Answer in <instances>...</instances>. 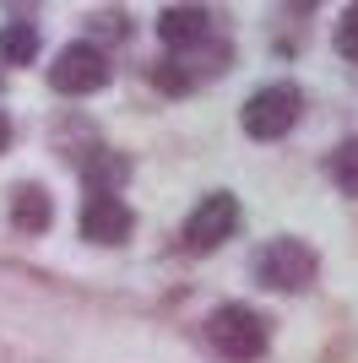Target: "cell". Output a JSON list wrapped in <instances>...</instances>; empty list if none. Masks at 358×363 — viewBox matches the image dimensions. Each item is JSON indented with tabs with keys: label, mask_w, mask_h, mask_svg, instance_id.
Masks as SVG:
<instances>
[{
	"label": "cell",
	"mask_w": 358,
	"mask_h": 363,
	"mask_svg": "<svg viewBox=\"0 0 358 363\" xmlns=\"http://www.w3.org/2000/svg\"><path fill=\"white\" fill-rule=\"evenodd\" d=\"M207 336H212V347L223 352V358L234 363H255L261 352H266V320L255 315V309H244V303H223V309H212L207 320Z\"/></svg>",
	"instance_id": "1"
},
{
	"label": "cell",
	"mask_w": 358,
	"mask_h": 363,
	"mask_svg": "<svg viewBox=\"0 0 358 363\" xmlns=\"http://www.w3.org/2000/svg\"><path fill=\"white\" fill-rule=\"evenodd\" d=\"M315 250L310 244H298V239H271L266 250H261V260H255V277L266 282V288L277 293H298V288H310L315 282Z\"/></svg>",
	"instance_id": "3"
},
{
	"label": "cell",
	"mask_w": 358,
	"mask_h": 363,
	"mask_svg": "<svg viewBox=\"0 0 358 363\" xmlns=\"http://www.w3.org/2000/svg\"><path fill=\"white\" fill-rule=\"evenodd\" d=\"M49 87L55 92H71V98H87V92L109 87V60L104 49L92 44H65L55 55V65H49Z\"/></svg>",
	"instance_id": "4"
},
{
	"label": "cell",
	"mask_w": 358,
	"mask_h": 363,
	"mask_svg": "<svg viewBox=\"0 0 358 363\" xmlns=\"http://www.w3.org/2000/svg\"><path fill=\"white\" fill-rule=\"evenodd\" d=\"M11 147V120H6V114H0V152Z\"/></svg>",
	"instance_id": "13"
},
{
	"label": "cell",
	"mask_w": 358,
	"mask_h": 363,
	"mask_svg": "<svg viewBox=\"0 0 358 363\" xmlns=\"http://www.w3.org/2000/svg\"><path fill=\"white\" fill-rule=\"evenodd\" d=\"M331 179L342 184L347 196H358V136L347 141V147L337 152V157H331Z\"/></svg>",
	"instance_id": "11"
},
{
	"label": "cell",
	"mask_w": 358,
	"mask_h": 363,
	"mask_svg": "<svg viewBox=\"0 0 358 363\" xmlns=\"http://www.w3.org/2000/svg\"><path fill=\"white\" fill-rule=\"evenodd\" d=\"M298 104H304V98H298L293 82H271V87H261L250 104H244V114H239V120H244V136H255V141L288 136V130L298 125Z\"/></svg>",
	"instance_id": "2"
},
{
	"label": "cell",
	"mask_w": 358,
	"mask_h": 363,
	"mask_svg": "<svg viewBox=\"0 0 358 363\" xmlns=\"http://www.w3.org/2000/svg\"><path fill=\"white\" fill-rule=\"evenodd\" d=\"M337 49H342L347 60H358V0L342 11V22H337Z\"/></svg>",
	"instance_id": "12"
},
{
	"label": "cell",
	"mask_w": 358,
	"mask_h": 363,
	"mask_svg": "<svg viewBox=\"0 0 358 363\" xmlns=\"http://www.w3.org/2000/svg\"><path fill=\"white\" fill-rule=\"evenodd\" d=\"M234 228H239V201L228 196V190H217V196H201V206L190 212V223H185V244L207 255V250H217Z\"/></svg>",
	"instance_id": "5"
},
{
	"label": "cell",
	"mask_w": 358,
	"mask_h": 363,
	"mask_svg": "<svg viewBox=\"0 0 358 363\" xmlns=\"http://www.w3.org/2000/svg\"><path fill=\"white\" fill-rule=\"evenodd\" d=\"M131 228H136V217L119 196H92L82 206V239L87 244H125Z\"/></svg>",
	"instance_id": "6"
},
{
	"label": "cell",
	"mask_w": 358,
	"mask_h": 363,
	"mask_svg": "<svg viewBox=\"0 0 358 363\" xmlns=\"http://www.w3.org/2000/svg\"><path fill=\"white\" fill-rule=\"evenodd\" d=\"M49 217H55V206H49L44 184H16L11 190V223L22 228V233H44Z\"/></svg>",
	"instance_id": "8"
},
{
	"label": "cell",
	"mask_w": 358,
	"mask_h": 363,
	"mask_svg": "<svg viewBox=\"0 0 358 363\" xmlns=\"http://www.w3.org/2000/svg\"><path fill=\"white\" fill-rule=\"evenodd\" d=\"M38 55V28H33L28 16H16L0 28V65H28Z\"/></svg>",
	"instance_id": "9"
},
{
	"label": "cell",
	"mask_w": 358,
	"mask_h": 363,
	"mask_svg": "<svg viewBox=\"0 0 358 363\" xmlns=\"http://www.w3.org/2000/svg\"><path fill=\"white\" fill-rule=\"evenodd\" d=\"M82 179H87V196H114V184L125 179V163H119L114 152H92L87 163H82Z\"/></svg>",
	"instance_id": "10"
},
{
	"label": "cell",
	"mask_w": 358,
	"mask_h": 363,
	"mask_svg": "<svg viewBox=\"0 0 358 363\" xmlns=\"http://www.w3.org/2000/svg\"><path fill=\"white\" fill-rule=\"evenodd\" d=\"M6 6H11V11H33V6H38V0H6Z\"/></svg>",
	"instance_id": "15"
},
{
	"label": "cell",
	"mask_w": 358,
	"mask_h": 363,
	"mask_svg": "<svg viewBox=\"0 0 358 363\" xmlns=\"http://www.w3.org/2000/svg\"><path fill=\"white\" fill-rule=\"evenodd\" d=\"M320 0H288V11H315Z\"/></svg>",
	"instance_id": "14"
},
{
	"label": "cell",
	"mask_w": 358,
	"mask_h": 363,
	"mask_svg": "<svg viewBox=\"0 0 358 363\" xmlns=\"http://www.w3.org/2000/svg\"><path fill=\"white\" fill-rule=\"evenodd\" d=\"M207 33H212V16H207V6H195V0H179V6H168V11L158 16V38H163L174 55L195 49Z\"/></svg>",
	"instance_id": "7"
}]
</instances>
